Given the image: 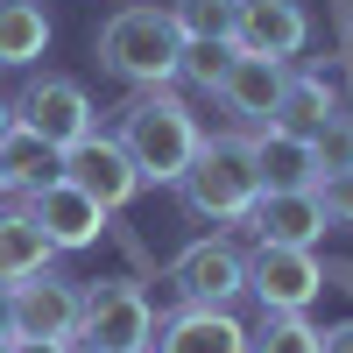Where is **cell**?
Listing matches in <instances>:
<instances>
[{
	"mask_svg": "<svg viewBox=\"0 0 353 353\" xmlns=\"http://www.w3.org/2000/svg\"><path fill=\"white\" fill-rule=\"evenodd\" d=\"M128 149V163L141 170V184H176V176L191 170L198 156V121H191V106L184 99H170L163 85H149V92H134L121 106V134H113Z\"/></svg>",
	"mask_w": 353,
	"mask_h": 353,
	"instance_id": "6da1fadb",
	"label": "cell"
},
{
	"mask_svg": "<svg viewBox=\"0 0 353 353\" xmlns=\"http://www.w3.org/2000/svg\"><path fill=\"white\" fill-rule=\"evenodd\" d=\"M176 191H184V212H191V219H212V226L248 219L254 198H261L248 134H212V141H198V156H191L184 176H176Z\"/></svg>",
	"mask_w": 353,
	"mask_h": 353,
	"instance_id": "7a4b0ae2",
	"label": "cell"
},
{
	"mask_svg": "<svg viewBox=\"0 0 353 353\" xmlns=\"http://www.w3.org/2000/svg\"><path fill=\"white\" fill-rule=\"evenodd\" d=\"M99 64L113 78H128L134 92L170 85L176 71H184V28H176L170 8H121L99 28Z\"/></svg>",
	"mask_w": 353,
	"mask_h": 353,
	"instance_id": "3957f363",
	"label": "cell"
},
{
	"mask_svg": "<svg viewBox=\"0 0 353 353\" xmlns=\"http://www.w3.org/2000/svg\"><path fill=\"white\" fill-rule=\"evenodd\" d=\"M156 339V304L141 283H92L78 304V346L85 353H149Z\"/></svg>",
	"mask_w": 353,
	"mask_h": 353,
	"instance_id": "277c9868",
	"label": "cell"
},
{
	"mask_svg": "<svg viewBox=\"0 0 353 353\" xmlns=\"http://www.w3.org/2000/svg\"><path fill=\"white\" fill-rule=\"evenodd\" d=\"M14 128H21V134H36L43 149L64 156L71 141H85L99 121H92V99H85V85H78V78L43 71V78H28V85H21V99H14Z\"/></svg>",
	"mask_w": 353,
	"mask_h": 353,
	"instance_id": "5b68a950",
	"label": "cell"
},
{
	"mask_svg": "<svg viewBox=\"0 0 353 353\" xmlns=\"http://www.w3.org/2000/svg\"><path fill=\"white\" fill-rule=\"evenodd\" d=\"M170 290H176V304H212V311H226L248 290V254L233 248V241H191L184 254L170 261Z\"/></svg>",
	"mask_w": 353,
	"mask_h": 353,
	"instance_id": "8992f818",
	"label": "cell"
},
{
	"mask_svg": "<svg viewBox=\"0 0 353 353\" xmlns=\"http://www.w3.org/2000/svg\"><path fill=\"white\" fill-rule=\"evenodd\" d=\"M248 290L261 297V311H311V297L325 290V269H318L311 248H276L261 241L248 254Z\"/></svg>",
	"mask_w": 353,
	"mask_h": 353,
	"instance_id": "52a82bcc",
	"label": "cell"
},
{
	"mask_svg": "<svg viewBox=\"0 0 353 353\" xmlns=\"http://www.w3.org/2000/svg\"><path fill=\"white\" fill-rule=\"evenodd\" d=\"M21 212L43 226V241H50L57 254H78V248H92L99 233H106V205H99V198H85L71 176H57V184L28 191V198H21Z\"/></svg>",
	"mask_w": 353,
	"mask_h": 353,
	"instance_id": "ba28073f",
	"label": "cell"
},
{
	"mask_svg": "<svg viewBox=\"0 0 353 353\" xmlns=\"http://www.w3.org/2000/svg\"><path fill=\"white\" fill-rule=\"evenodd\" d=\"M226 43L241 57H276V64H290V57L311 43V14H304V0H241Z\"/></svg>",
	"mask_w": 353,
	"mask_h": 353,
	"instance_id": "9c48e42d",
	"label": "cell"
},
{
	"mask_svg": "<svg viewBox=\"0 0 353 353\" xmlns=\"http://www.w3.org/2000/svg\"><path fill=\"white\" fill-rule=\"evenodd\" d=\"M64 176H71L85 198H99L106 212H121V205L141 191V170L128 163V149H121V141H113V134H99V128L85 134V141H71V149H64Z\"/></svg>",
	"mask_w": 353,
	"mask_h": 353,
	"instance_id": "30bf717a",
	"label": "cell"
},
{
	"mask_svg": "<svg viewBox=\"0 0 353 353\" xmlns=\"http://www.w3.org/2000/svg\"><path fill=\"white\" fill-rule=\"evenodd\" d=\"M78 304H85V290L50 269L14 283V339H78Z\"/></svg>",
	"mask_w": 353,
	"mask_h": 353,
	"instance_id": "8fae6325",
	"label": "cell"
},
{
	"mask_svg": "<svg viewBox=\"0 0 353 353\" xmlns=\"http://www.w3.org/2000/svg\"><path fill=\"white\" fill-rule=\"evenodd\" d=\"M254 241H276V248H318V233H325V205H318V191H261L254 198Z\"/></svg>",
	"mask_w": 353,
	"mask_h": 353,
	"instance_id": "7c38bea8",
	"label": "cell"
},
{
	"mask_svg": "<svg viewBox=\"0 0 353 353\" xmlns=\"http://www.w3.org/2000/svg\"><path fill=\"white\" fill-rule=\"evenodd\" d=\"M149 346H156V353H248V325H241L233 311L184 304V311H176Z\"/></svg>",
	"mask_w": 353,
	"mask_h": 353,
	"instance_id": "4fadbf2b",
	"label": "cell"
},
{
	"mask_svg": "<svg viewBox=\"0 0 353 353\" xmlns=\"http://www.w3.org/2000/svg\"><path fill=\"white\" fill-rule=\"evenodd\" d=\"M248 149H254V176H261V191H318V156H311V141L297 134H283L261 121L248 134Z\"/></svg>",
	"mask_w": 353,
	"mask_h": 353,
	"instance_id": "5bb4252c",
	"label": "cell"
},
{
	"mask_svg": "<svg viewBox=\"0 0 353 353\" xmlns=\"http://www.w3.org/2000/svg\"><path fill=\"white\" fill-rule=\"evenodd\" d=\"M283 85H290V64H276V57H241V50H233V71H226V85H219V99L241 113V121L261 128V121L276 113Z\"/></svg>",
	"mask_w": 353,
	"mask_h": 353,
	"instance_id": "9a60e30c",
	"label": "cell"
},
{
	"mask_svg": "<svg viewBox=\"0 0 353 353\" xmlns=\"http://www.w3.org/2000/svg\"><path fill=\"white\" fill-rule=\"evenodd\" d=\"M339 113V92L318 71H304V78H290L283 85V99H276V113H269V128H283V134H297V141H311L318 128H325Z\"/></svg>",
	"mask_w": 353,
	"mask_h": 353,
	"instance_id": "2e32d148",
	"label": "cell"
},
{
	"mask_svg": "<svg viewBox=\"0 0 353 353\" xmlns=\"http://www.w3.org/2000/svg\"><path fill=\"white\" fill-rule=\"evenodd\" d=\"M50 241H43V226L21 212V205H0V283H28V276H43L50 269Z\"/></svg>",
	"mask_w": 353,
	"mask_h": 353,
	"instance_id": "e0dca14e",
	"label": "cell"
},
{
	"mask_svg": "<svg viewBox=\"0 0 353 353\" xmlns=\"http://www.w3.org/2000/svg\"><path fill=\"white\" fill-rule=\"evenodd\" d=\"M50 50V14L43 0H0V71H21Z\"/></svg>",
	"mask_w": 353,
	"mask_h": 353,
	"instance_id": "ac0fdd59",
	"label": "cell"
},
{
	"mask_svg": "<svg viewBox=\"0 0 353 353\" xmlns=\"http://www.w3.org/2000/svg\"><path fill=\"white\" fill-rule=\"evenodd\" d=\"M248 353H325V332L304 325V311H269L261 332L248 339Z\"/></svg>",
	"mask_w": 353,
	"mask_h": 353,
	"instance_id": "d6986e66",
	"label": "cell"
},
{
	"mask_svg": "<svg viewBox=\"0 0 353 353\" xmlns=\"http://www.w3.org/2000/svg\"><path fill=\"white\" fill-rule=\"evenodd\" d=\"M233 8L241 0H176V28H184V43H226L233 36Z\"/></svg>",
	"mask_w": 353,
	"mask_h": 353,
	"instance_id": "ffe728a7",
	"label": "cell"
},
{
	"mask_svg": "<svg viewBox=\"0 0 353 353\" xmlns=\"http://www.w3.org/2000/svg\"><path fill=\"white\" fill-rule=\"evenodd\" d=\"M226 71H233V43H184V71L176 78H191L198 92H219Z\"/></svg>",
	"mask_w": 353,
	"mask_h": 353,
	"instance_id": "44dd1931",
	"label": "cell"
},
{
	"mask_svg": "<svg viewBox=\"0 0 353 353\" xmlns=\"http://www.w3.org/2000/svg\"><path fill=\"white\" fill-rule=\"evenodd\" d=\"M311 156H318V176L325 170H353V113H332V121L311 134Z\"/></svg>",
	"mask_w": 353,
	"mask_h": 353,
	"instance_id": "7402d4cb",
	"label": "cell"
},
{
	"mask_svg": "<svg viewBox=\"0 0 353 353\" xmlns=\"http://www.w3.org/2000/svg\"><path fill=\"white\" fill-rule=\"evenodd\" d=\"M318 205L332 226H353V170H325L318 176Z\"/></svg>",
	"mask_w": 353,
	"mask_h": 353,
	"instance_id": "603a6c76",
	"label": "cell"
},
{
	"mask_svg": "<svg viewBox=\"0 0 353 353\" xmlns=\"http://www.w3.org/2000/svg\"><path fill=\"white\" fill-rule=\"evenodd\" d=\"M8 353H78L71 339H8Z\"/></svg>",
	"mask_w": 353,
	"mask_h": 353,
	"instance_id": "cb8c5ba5",
	"label": "cell"
},
{
	"mask_svg": "<svg viewBox=\"0 0 353 353\" xmlns=\"http://www.w3.org/2000/svg\"><path fill=\"white\" fill-rule=\"evenodd\" d=\"M0 339H14V283H0Z\"/></svg>",
	"mask_w": 353,
	"mask_h": 353,
	"instance_id": "d4e9b609",
	"label": "cell"
},
{
	"mask_svg": "<svg viewBox=\"0 0 353 353\" xmlns=\"http://www.w3.org/2000/svg\"><path fill=\"white\" fill-rule=\"evenodd\" d=\"M325 353H353V318H346V325H332V332H325Z\"/></svg>",
	"mask_w": 353,
	"mask_h": 353,
	"instance_id": "484cf974",
	"label": "cell"
},
{
	"mask_svg": "<svg viewBox=\"0 0 353 353\" xmlns=\"http://www.w3.org/2000/svg\"><path fill=\"white\" fill-rule=\"evenodd\" d=\"M8 134H14V106L0 99V149H8Z\"/></svg>",
	"mask_w": 353,
	"mask_h": 353,
	"instance_id": "4316f807",
	"label": "cell"
},
{
	"mask_svg": "<svg viewBox=\"0 0 353 353\" xmlns=\"http://www.w3.org/2000/svg\"><path fill=\"white\" fill-rule=\"evenodd\" d=\"M0 353H8V339H0Z\"/></svg>",
	"mask_w": 353,
	"mask_h": 353,
	"instance_id": "83f0119b",
	"label": "cell"
}]
</instances>
